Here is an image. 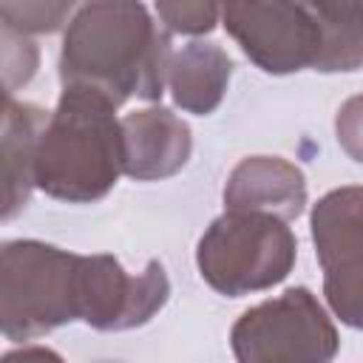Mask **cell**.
Segmentation results:
<instances>
[{
    "mask_svg": "<svg viewBox=\"0 0 363 363\" xmlns=\"http://www.w3.org/2000/svg\"><path fill=\"white\" fill-rule=\"evenodd\" d=\"M170 57L167 34L139 3H91L65 31L60 77L65 88H94L113 105L130 96L156 99Z\"/></svg>",
    "mask_w": 363,
    "mask_h": 363,
    "instance_id": "1",
    "label": "cell"
},
{
    "mask_svg": "<svg viewBox=\"0 0 363 363\" xmlns=\"http://www.w3.org/2000/svg\"><path fill=\"white\" fill-rule=\"evenodd\" d=\"M113 108L105 94L68 85L40 136L34 184L62 201L102 199L125 173V136Z\"/></svg>",
    "mask_w": 363,
    "mask_h": 363,
    "instance_id": "2",
    "label": "cell"
},
{
    "mask_svg": "<svg viewBox=\"0 0 363 363\" xmlns=\"http://www.w3.org/2000/svg\"><path fill=\"white\" fill-rule=\"evenodd\" d=\"M77 284L79 255L40 241H9L0 269L6 337L28 340L79 318Z\"/></svg>",
    "mask_w": 363,
    "mask_h": 363,
    "instance_id": "3",
    "label": "cell"
},
{
    "mask_svg": "<svg viewBox=\"0 0 363 363\" xmlns=\"http://www.w3.org/2000/svg\"><path fill=\"white\" fill-rule=\"evenodd\" d=\"M295 264V235L269 213L227 210L199 241L201 278L221 295L267 289Z\"/></svg>",
    "mask_w": 363,
    "mask_h": 363,
    "instance_id": "4",
    "label": "cell"
},
{
    "mask_svg": "<svg viewBox=\"0 0 363 363\" xmlns=\"http://www.w3.org/2000/svg\"><path fill=\"white\" fill-rule=\"evenodd\" d=\"M230 340L238 363H329L337 352L332 320L303 286L247 309Z\"/></svg>",
    "mask_w": 363,
    "mask_h": 363,
    "instance_id": "5",
    "label": "cell"
},
{
    "mask_svg": "<svg viewBox=\"0 0 363 363\" xmlns=\"http://www.w3.org/2000/svg\"><path fill=\"white\" fill-rule=\"evenodd\" d=\"M323 292L335 315L363 329V187L326 193L312 213Z\"/></svg>",
    "mask_w": 363,
    "mask_h": 363,
    "instance_id": "6",
    "label": "cell"
},
{
    "mask_svg": "<svg viewBox=\"0 0 363 363\" xmlns=\"http://www.w3.org/2000/svg\"><path fill=\"white\" fill-rule=\"evenodd\" d=\"M221 17L244 54L269 74L318 65L320 20L315 3H230Z\"/></svg>",
    "mask_w": 363,
    "mask_h": 363,
    "instance_id": "7",
    "label": "cell"
},
{
    "mask_svg": "<svg viewBox=\"0 0 363 363\" xmlns=\"http://www.w3.org/2000/svg\"><path fill=\"white\" fill-rule=\"evenodd\" d=\"M79 318L96 329L145 323L167 301V275L150 261L142 275H128L113 255H79Z\"/></svg>",
    "mask_w": 363,
    "mask_h": 363,
    "instance_id": "8",
    "label": "cell"
},
{
    "mask_svg": "<svg viewBox=\"0 0 363 363\" xmlns=\"http://www.w3.org/2000/svg\"><path fill=\"white\" fill-rule=\"evenodd\" d=\"M125 173L130 179H164L190 156V128L164 108L133 111L122 119Z\"/></svg>",
    "mask_w": 363,
    "mask_h": 363,
    "instance_id": "9",
    "label": "cell"
},
{
    "mask_svg": "<svg viewBox=\"0 0 363 363\" xmlns=\"http://www.w3.org/2000/svg\"><path fill=\"white\" fill-rule=\"evenodd\" d=\"M224 201L227 210L269 213L286 221L301 216L306 204V182L295 164L278 156H252L233 170L224 187Z\"/></svg>",
    "mask_w": 363,
    "mask_h": 363,
    "instance_id": "10",
    "label": "cell"
},
{
    "mask_svg": "<svg viewBox=\"0 0 363 363\" xmlns=\"http://www.w3.org/2000/svg\"><path fill=\"white\" fill-rule=\"evenodd\" d=\"M45 113L34 105L6 96L3 108V218L26 207L34 187L37 145L45 130Z\"/></svg>",
    "mask_w": 363,
    "mask_h": 363,
    "instance_id": "11",
    "label": "cell"
},
{
    "mask_svg": "<svg viewBox=\"0 0 363 363\" xmlns=\"http://www.w3.org/2000/svg\"><path fill=\"white\" fill-rule=\"evenodd\" d=\"M230 57L213 43H190L170 57L167 82L176 105L193 113H210L227 88Z\"/></svg>",
    "mask_w": 363,
    "mask_h": 363,
    "instance_id": "12",
    "label": "cell"
},
{
    "mask_svg": "<svg viewBox=\"0 0 363 363\" xmlns=\"http://www.w3.org/2000/svg\"><path fill=\"white\" fill-rule=\"evenodd\" d=\"M320 20V57L315 71H352L363 62V6L315 3Z\"/></svg>",
    "mask_w": 363,
    "mask_h": 363,
    "instance_id": "13",
    "label": "cell"
},
{
    "mask_svg": "<svg viewBox=\"0 0 363 363\" xmlns=\"http://www.w3.org/2000/svg\"><path fill=\"white\" fill-rule=\"evenodd\" d=\"M68 11L71 3H0L6 26L17 31H54Z\"/></svg>",
    "mask_w": 363,
    "mask_h": 363,
    "instance_id": "14",
    "label": "cell"
},
{
    "mask_svg": "<svg viewBox=\"0 0 363 363\" xmlns=\"http://www.w3.org/2000/svg\"><path fill=\"white\" fill-rule=\"evenodd\" d=\"M3 65H6V71H3L6 74V96H11L20 82H28V77L37 68V48L6 23H3Z\"/></svg>",
    "mask_w": 363,
    "mask_h": 363,
    "instance_id": "15",
    "label": "cell"
},
{
    "mask_svg": "<svg viewBox=\"0 0 363 363\" xmlns=\"http://www.w3.org/2000/svg\"><path fill=\"white\" fill-rule=\"evenodd\" d=\"M156 11L167 23V28L184 34H201L216 26L221 9L213 3H159Z\"/></svg>",
    "mask_w": 363,
    "mask_h": 363,
    "instance_id": "16",
    "label": "cell"
},
{
    "mask_svg": "<svg viewBox=\"0 0 363 363\" xmlns=\"http://www.w3.org/2000/svg\"><path fill=\"white\" fill-rule=\"evenodd\" d=\"M337 142L354 162H363V94L337 111Z\"/></svg>",
    "mask_w": 363,
    "mask_h": 363,
    "instance_id": "17",
    "label": "cell"
},
{
    "mask_svg": "<svg viewBox=\"0 0 363 363\" xmlns=\"http://www.w3.org/2000/svg\"><path fill=\"white\" fill-rule=\"evenodd\" d=\"M3 363H62L60 354H54L51 349H43V346H31V349H20V352H11L3 357Z\"/></svg>",
    "mask_w": 363,
    "mask_h": 363,
    "instance_id": "18",
    "label": "cell"
},
{
    "mask_svg": "<svg viewBox=\"0 0 363 363\" xmlns=\"http://www.w3.org/2000/svg\"><path fill=\"white\" fill-rule=\"evenodd\" d=\"M102 363H111V360H102Z\"/></svg>",
    "mask_w": 363,
    "mask_h": 363,
    "instance_id": "19",
    "label": "cell"
}]
</instances>
